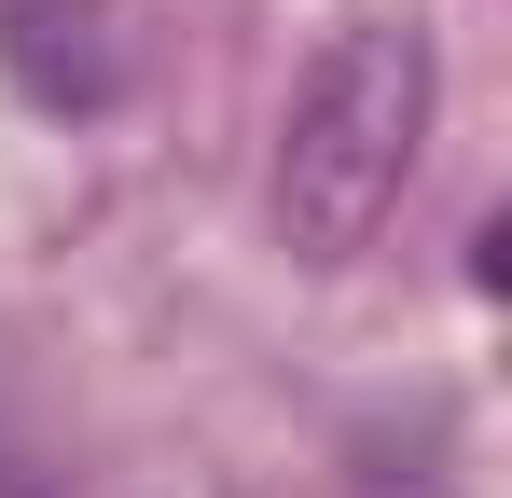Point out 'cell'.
<instances>
[{"label": "cell", "mask_w": 512, "mask_h": 498, "mask_svg": "<svg viewBox=\"0 0 512 498\" xmlns=\"http://www.w3.org/2000/svg\"><path fill=\"white\" fill-rule=\"evenodd\" d=\"M0 70L28 83L42 111H97V97L125 83L111 0H0Z\"/></svg>", "instance_id": "obj_2"}, {"label": "cell", "mask_w": 512, "mask_h": 498, "mask_svg": "<svg viewBox=\"0 0 512 498\" xmlns=\"http://www.w3.org/2000/svg\"><path fill=\"white\" fill-rule=\"evenodd\" d=\"M429 153V28L374 14L333 28V56L291 83V125H277V222L305 263H360L388 236L402 180Z\"/></svg>", "instance_id": "obj_1"}]
</instances>
